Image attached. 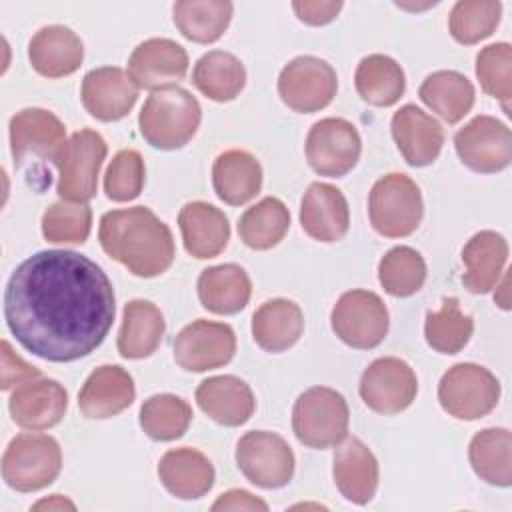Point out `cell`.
Returning <instances> with one entry per match:
<instances>
[{
    "label": "cell",
    "mask_w": 512,
    "mask_h": 512,
    "mask_svg": "<svg viewBox=\"0 0 512 512\" xmlns=\"http://www.w3.org/2000/svg\"><path fill=\"white\" fill-rule=\"evenodd\" d=\"M116 296L106 272L74 250H42L12 272L4 318L22 348L48 362H74L108 336Z\"/></svg>",
    "instance_id": "obj_1"
},
{
    "label": "cell",
    "mask_w": 512,
    "mask_h": 512,
    "mask_svg": "<svg viewBox=\"0 0 512 512\" xmlns=\"http://www.w3.org/2000/svg\"><path fill=\"white\" fill-rule=\"evenodd\" d=\"M102 250L138 278H154L174 262L172 230L146 206L106 212L100 218Z\"/></svg>",
    "instance_id": "obj_2"
},
{
    "label": "cell",
    "mask_w": 512,
    "mask_h": 512,
    "mask_svg": "<svg viewBox=\"0 0 512 512\" xmlns=\"http://www.w3.org/2000/svg\"><path fill=\"white\" fill-rule=\"evenodd\" d=\"M66 126L44 108H24L10 120V152L14 166L36 190L50 186L48 164L58 162L66 146Z\"/></svg>",
    "instance_id": "obj_3"
},
{
    "label": "cell",
    "mask_w": 512,
    "mask_h": 512,
    "mask_svg": "<svg viewBox=\"0 0 512 512\" xmlns=\"http://www.w3.org/2000/svg\"><path fill=\"white\" fill-rule=\"evenodd\" d=\"M202 108L184 88L172 86L152 92L140 114L138 126L142 138L158 150H178L198 132Z\"/></svg>",
    "instance_id": "obj_4"
},
{
    "label": "cell",
    "mask_w": 512,
    "mask_h": 512,
    "mask_svg": "<svg viewBox=\"0 0 512 512\" xmlns=\"http://www.w3.org/2000/svg\"><path fill=\"white\" fill-rule=\"evenodd\" d=\"M346 398L328 386L304 390L292 408V430L300 444L316 450L338 446L348 436Z\"/></svg>",
    "instance_id": "obj_5"
},
{
    "label": "cell",
    "mask_w": 512,
    "mask_h": 512,
    "mask_svg": "<svg viewBox=\"0 0 512 512\" xmlns=\"http://www.w3.org/2000/svg\"><path fill=\"white\" fill-rule=\"evenodd\" d=\"M368 216L372 228L384 238L410 236L424 216L418 184L402 172L378 178L368 196Z\"/></svg>",
    "instance_id": "obj_6"
},
{
    "label": "cell",
    "mask_w": 512,
    "mask_h": 512,
    "mask_svg": "<svg viewBox=\"0 0 512 512\" xmlns=\"http://www.w3.org/2000/svg\"><path fill=\"white\" fill-rule=\"evenodd\" d=\"M62 468V450L48 434L24 432L14 436L2 456V478L18 492H36L50 486Z\"/></svg>",
    "instance_id": "obj_7"
},
{
    "label": "cell",
    "mask_w": 512,
    "mask_h": 512,
    "mask_svg": "<svg viewBox=\"0 0 512 512\" xmlns=\"http://www.w3.org/2000/svg\"><path fill=\"white\" fill-rule=\"evenodd\" d=\"M500 400V382L484 366L460 362L448 368L438 384L442 410L458 420H478L490 414Z\"/></svg>",
    "instance_id": "obj_8"
},
{
    "label": "cell",
    "mask_w": 512,
    "mask_h": 512,
    "mask_svg": "<svg viewBox=\"0 0 512 512\" xmlns=\"http://www.w3.org/2000/svg\"><path fill=\"white\" fill-rule=\"evenodd\" d=\"M330 326L346 346L372 350L384 342L390 328V314L376 292L348 290L336 300Z\"/></svg>",
    "instance_id": "obj_9"
},
{
    "label": "cell",
    "mask_w": 512,
    "mask_h": 512,
    "mask_svg": "<svg viewBox=\"0 0 512 512\" xmlns=\"http://www.w3.org/2000/svg\"><path fill=\"white\" fill-rule=\"evenodd\" d=\"M106 152L108 146L96 130L86 128L74 132L56 162L58 196L66 202L78 204L92 200L96 196L98 176Z\"/></svg>",
    "instance_id": "obj_10"
},
{
    "label": "cell",
    "mask_w": 512,
    "mask_h": 512,
    "mask_svg": "<svg viewBox=\"0 0 512 512\" xmlns=\"http://www.w3.org/2000/svg\"><path fill=\"white\" fill-rule=\"evenodd\" d=\"M234 456L244 478L258 488H282L294 476V452L288 442L274 432H246L238 440Z\"/></svg>",
    "instance_id": "obj_11"
},
{
    "label": "cell",
    "mask_w": 512,
    "mask_h": 512,
    "mask_svg": "<svg viewBox=\"0 0 512 512\" xmlns=\"http://www.w3.org/2000/svg\"><path fill=\"white\" fill-rule=\"evenodd\" d=\"M336 90V70L318 56H296L278 74L280 100L300 114L326 108L334 100Z\"/></svg>",
    "instance_id": "obj_12"
},
{
    "label": "cell",
    "mask_w": 512,
    "mask_h": 512,
    "mask_svg": "<svg viewBox=\"0 0 512 512\" xmlns=\"http://www.w3.org/2000/svg\"><path fill=\"white\" fill-rule=\"evenodd\" d=\"M304 150L306 160L316 174L340 178L358 164L362 138L352 122L328 116L312 124Z\"/></svg>",
    "instance_id": "obj_13"
},
{
    "label": "cell",
    "mask_w": 512,
    "mask_h": 512,
    "mask_svg": "<svg viewBox=\"0 0 512 512\" xmlns=\"http://www.w3.org/2000/svg\"><path fill=\"white\" fill-rule=\"evenodd\" d=\"M362 402L376 414L404 412L418 394V378L412 366L396 356L376 358L360 376Z\"/></svg>",
    "instance_id": "obj_14"
},
{
    "label": "cell",
    "mask_w": 512,
    "mask_h": 512,
    "mask_svg": "<svg viewBox=\"0 0 512 512\" xmlns=\"http://www.w3.org/2000/svg\"><path fill=\"white\" fill-rule=\"evenodd\" d=\"M454 148L470 170L496 174L512 162V132L498 118L480 114L454 134Z\"/></svg>",
    "instance_id": "obj_15"
},
{
    "label": "cell",
    "mask_w": 512,
    "mask_h": 512,
    "mask_svg": "<svg viewBox=\"0 0 512 512\" xmlns=\"http://www.w3.org/2000/svg\"><path fill=\"white\" fill-rule=\"evenodd\" d=\"M174 362L186 372H206L228 364L236 354V334L224 322L198 318L174 338Z\"/></svg>",
    "instance_id": "obj_16"
},
{
    "label": "cell",
    "mask_w": 512,
    "mask_h": 512,
    "mask_svg": "<svg viewBox=\"0 0 512 512\" xmlns=\"http://www.w3.org/2000/svg\"><path fill=\"white\" fill-rule=\"evenodd\" d=\"M126 72L138 90L172 88L186 78L188 54L170 38H150L132 50Z\"/></svg>",
    "instance_id": "obj_17"
},
{
    "label": "cell",
    "mask_w": 512,
    "mask_h": 512,
    "mask_svg": "<svg viewBox=\"0 0 512 512\" xmlns=\"http://www.w3.org/2000/svg\"><path fill=\"white\" fill-rule=\"evenodd\" d=\"M82 106L100 122H116L130 114L138 100V88L128 72L118 66L90 70L80 88Z\"/></svg>",
    "instance_id": "obj_18"
},
{
    "label": "cell",
    "mask_w": 512,
    "mask_h": 512,
    "mask_svg": "<svg viewBox=\"0 0 512 512\" xmlns=\"http://www.w3.org/2000/svg\"><path fill=\"white\" fill-rule=\"evenodd\" d=\"M68 408V392L58 380L34 378L12 392L8 410L12 420L24 430H48L56 426Z\"/></svg>",
    "instance_id": "obj_19"
},
{
    "label": "cell",
    "mask_w": 512,
    "mask_h": 512,
    "mask_svg": "<svg viewBox=\"0 0 512 512\" xmlns=\"http://www.w3.org/2000/svg\"><path fill=\"white\" fill-rule=\"evenodd\" d=\"M390 130L402 158L410 166H430L442 152L444 128L416 104H404L396 110Z\"/></svg>",
    "instance_id": "obj_20"
},
{
    "label": "cell",
    "mask_w": 512,
    "mask_h": 512,
    "mask_svg": "<svg viewBox=\"0 0 512 512\" xmlns=\"http://www.w3.org/2000/svg\"><path fill=\"white\" fill-rule=\"evenodd\" d=\"M300 226L318 242H338L350 228L346 196L332 184L312 182L300 202Z\"/></svg>",
    "instance_id": "obj_21"
},
{
    "label": "cell",
    "mask_w": 512,
    "mask_h": 512,
    "mask_svg": "<svg viewBox=\"0 0 512 512\" xmlns=\"http://www.w3.org/2000/svg\"><path fill=\"white\" fill-rule=\"evenodd\" d=\"M136 396L134 378L118 364H104L90 372L78 392V408L90 420H106L124 412Z\"/></svg>",
    "instance_id": "obj_22"
},
{
    "label": "cell",
    "mask_w": 512,
    "mask_h": 512,
    "mask_svg": "<svg viewBox=\"0 0 512 512\" xmlns=\"http://www.w3.org/2000/svg\"><path fill=\"white\" fill-rule=\"evenodd\" d=\"M196 404L210 420L228 428L246 424L256 410L252 388L232 374L202 380L196 388Z\"/></svg>",
    "instance_id": "obj_23"
},
{
    "label": "cell",
    "mask_w": 512,
    "mask_h": 512,
    "mask_svg": "<svg viewBox=\"0 0 512 512\" xmlns=\"http://www.w3.org/2000/svg\"><path fill=\"white\" fill-rule=\"evenodd\" d=\"M334 484L340 494L358 506L368 504L378 488V460L356 436H346L334 452Z\"/></svg>",
    "instance_id": "obj_24"
},
{
    "label": "cell",
    "mask_w": 512,
    "mask_h": 512,
    "mask_svg": "<svg viewBox=\"0 0 512 512\" xmlns=\"http://www.w3.org/2000/svg\"><path fill=\"white\" fill-rule=\"evenodd\" d=\"M28 60L44 78H64L74 74L84 60L80 36L62 24L40 28L28 44Z\"/></svg>",
    "instance_id": "obj_25"
},
{
    "label": "cell",
    "mask_w": 512,
    "mask_h": 512,
    "mask_svg": "<svg viewBox=\"0 0 512 512\" xmlns=\"http://www.w3.org/2000/svg\"><path fill=\"white\" fill-rule=\"evenodd\" d=\"M178 226L184 242V250L198 258L218 256L230 240V224L226 214L202 200L188 202L180 208Z\"/></svg>",
    "instance_id": "obj_26"
},
{
    "label": "cell",
    "mask_w": 512,
    "mask_h": 512,
    "mask_svg": "<svg viewBox=\"0 0 512 512\" xmlns=\"http://www.w3.org/2000/svg\"><path fill=\"white\" fill-rule=\"evenodd\" d=\"M162 486L180 500H196L214 486V466L206 454L196 448H172L158 462Z\"/></svg>",
    "instance_id": "obj_27"
},
{
    "label": "cell",
    "mask_w": 512,
    "mask_h": 512,
    "mask_svg": "<svg viewBox=\"0 0 512 512\" xmlns=\"http://www.w3.org/2000/svg\"><path fill=\"white\" fill-rule=\"evenodd\" d=\"M462 262L466 266L462 274L464 288L472 294H486L506 272L508 242L494 230H480L464 244Z\"/></svg>",
    "instance_id": "obj_28"
},
{
    "label": "cell",
    "mask_w": 512,
    "mask_h": 512,
    "mask_svg": "<svg viewBox=\"0 0 512 512\" xmlns=\"http://www.w3.org/2000/svg\"><path fill=\"white\" fill-rule=\"evenodd\" d=\"M212 186L222 202L242 206L260 192L262 166L258 158L246 150H224L212 164Z\"/></svg>",
    "instance_id": "obj_29"
},
{
    "label": "cell",
    "mask_w": 512,
    "mask_h": 512,
    "mask_svg": "<svg viewBox=\"0 0 512 512\" xmlns=\"http://www.w3.org/2000/svg\"><path fill=\"white\" fill-rule=\"evenodd\" d=\"M254 342L272 354L292 348L304 332V314L294 300L272 298L252 314Z\"/></svg>",
    "instance_id": "obj_30"
},
{
    "label": "cell",
    "mask_w": 512,
    "mask_h": 512,
    "mask_svg": "<svg viewBox=\"0 0 512 512\" xmlns=\"http://www.w3.org/2000/svg\"><path fill=\"white\" fill-rule=\"evenodd\" d=\"M200 304L214 314L230 316L246 308L252 296V282L246 270L238 264H218L198 276Z\"/></svg>",
    "instance_id": "obj_31"
},
{
    "label": "cell",
    "mask_w": 512,
    "mask_h": 512,
    "mask_svg": "<svg viewBox=\"0 0 512 512\" xmlns=\"http://www.w3.org/2000/svg\"><path fill=\"white\" fill-rule=\"evenodd\" d=\"M166 330L160 308L150 300H130L122 312V326L118 332V352L122 358L140 360L156 352Z\"/></svg>",
    "instance_id": "obj_32"
},
{
    "label": "cell",
    "mask_w": 512,
    "mask_h": 512,
    "mask_svg": "<svg viewBox=\"0 0 512 512\" xmlns=\"http://www.w3.org/2000/svg\"><path fill=\"white\" fill-rule=\"evenodd\" d=\"M418 96L448 124L460 122L476 100L474 84L456 70H436L428 74L418 88Z\"/></svg>",
    "instance_id": "obj_33"
},
{
    "label": "cell",
    "mask_w": 512,
    "mask_h": 512,
    "mask_svg": "<svg viewBox=\"0 0 512 512\" xmlns=\"http://www.w3.org/2000/svg\"><path fill=\"white\" fill-rule=\"evenodd\" d=\"M354 86L366 104L388 108L402 98L406 76L394 58L386 54H368L356 66Z\"/></svg>",
    "instance_id": "obj_34"
},
{
    "label": "cell",
    "mask_w": 512,
    "mask_h": 512,
    "mask_svg": "<svg viewBox=\"0 0 512 512\" xmlns=\"http://www.w3.org/2000/svg\"><path fill=\"white\" fill-rule=\"evenodd\" d=\"M192 84L214 102H230L246 86V68L234 54L210 50L194 64Z\"/></svg>",
    "instance_id": "obj_35"
},
{
    "label": "cell",
    "mask_w": 512,
    "mask_h": 512,
    "mask_svg": "<svg viewBox=\"0 0 512 512\" xmlns=\"http://www.w3.org/2000/svg\"><path fill=\"white\" fill-rule=\"evenodd\" d=\"M470 466L476 476L492 486L512 484V434L508 428H484L468 446Z\"/></svg>",
    "instance_id": "obj_36"
},
{
    "label": "cell",
    "mask_w": 512,
    "mask_h": 512,
    "mask_svg": "<svg viewBox=\"0 0 512 512\" xmlns=\"http://www.w3.org/2000/svg\"><path fill=\"white\" fill-rule=\"evenodd\" d=\"M234 6L228 0H180L172 6V20L180 34L198 44H212L230 26Z\"/></svg>",
    "instance_id": "obj_37"
},
{
    "label": "cell",
    "mask_w": 512,
    "mask_h": 512,
    "mask_svg": "<svg viewBox=\"0 0 512 512\" xmlns=\"http://www.w3.org/2000/svg\"><path fill=\"white\" fill-rule=\"evenodd\" d=\"M290 228V212L280 198L266 196L250 206L238 220L240 240L252 250L278 246Z\"/></svg>",
    "instance_id": "obj_38"
},
{
    "label": "cell",
    "mask_w": 512,
    "mask_h": 512,
    "mask_svg": "<svg viewBox=\"0 0 512 512\" xmlns=\"http://www.w3.org/2000/svg\"><path fill=\"white\" fill-rule=\"evenodd\" d=\"M140 428L156 442H170L188 430L192 422L190 404L174 394H154L140 406Z\"/></svg>",
    "instance_id": "obj_39"
},
{
    "label": "cell",
    "mask_w": 512,
    "mask_h": 512,
    "mask_svg": "<svg viewBox=\"0 0 512 512\" xmlns=\"http://www.w3.org/2000/svg\"><path fill=\"white\" fill-rule=\"evenodd\" d=\"M474 320L464 314L458 298H444L442 306L426 314L424 338L440 354H458L472 338Z\"/></svg>",
    "instance_id": "obj_40"
},
{
    "label": "cell",
    "mask_w": 512,
    "mask_h": 512,
    "mask_svg": "<svg viewBox=\"0 0 512 512\" xmlns=\"http://www.w3.org/2000/svg\"><path fill=\"white\" fill-rule=\"evenodd\" d=\"M378 280L386 294L408 298L424 286L426 262L414 248L394 246L378 262Z\"/></svg>",
    "instance_id": "obj_41"
},
{
    "label": "cell",
    "mask_w": 512,
    "mask_h": 512,
    "mask_svg": "<svg viewBox=\"0 0 512 512\" xmlns=\"http://www.w3.org/2000/svg\"><path fill=\"white\" fill-rule=\"evenodd\" d=\"M500 16L502 4L498 0H460L450 10L448 30L456 42L472 46L496 30Z\"/></svg>",
    "instance_id": "obj_42"
},
{
    "label": "cell",
    "mask_w": 512,
    "mask_h": 512,
    "mask_svg": "<svg viewBox=\"0 0 512 512\" xmlns=\"http://www.w3.org/2000/svg\"><path fill=\"white\" fill-rule=\"evenodd\" d=\"M476 78L482 90L496 98L504 112L510 116L512 98V46L508 42H496L482 48L476 56Z\"/></svg>",
    "instance_id": "obj_43"
},
{
    "label": "cell",
    "mask_w": 512,
    "mask_h": 512,
    "mask_svg": "<svg viewBox=\"0 0 512 512\" xmlns=\"http://www.w3.org/2000/svg\"><path fill=\"white\" fill-rule=\"evenodd\" d=\"M92 228L88 204L54 202L42 216V236L52 244H82Z\"/></svg>",
    "instance_id": "obj_44"
},
{
    "label": "cell",
    "mask_w": 512,
    "mask_h": 512,
    "mask_svg": "<svg viewBox=\"0 0 512 512\" xmlns=\"http://www.w3.org/2000/svg\"><path fill=\"white\" fill-rule=\"evenodd\" d=\"M146 180V166L138 150H120L106 168L104 192L114 202H130L140 196Z\"/></svg>",
    "instance_id": "obj_45"
},
{
    "label": "cell",
    "mask_w": 512,
    "mask_h": 512,
    "mask_svg": "<svg viewBox=\"0 0 512 512\" xmlns=\"http://www.w3.org/2000/svg\"><path fill=\"white\" fill-rule=\"evenodd\" d=\"M42 372L36 366L26 364L10 346L8 340H2V390H10L12 386H20L28 380L40 378Z\"/></svg>",
    "instance_id": "obj_46"
},
{
    "label": "cell",
    "mask_w": 512,
    "mask_h": 512,
    "mask_svg": "<svg viewBox=\"0 0 512 512\" xmlns=\"http://www.w3.org/2000/svg\"><path fill=\"white\" fill-rule=\"evenodd\" d=\"M342 2L340 0H304V2H292V10L298 16L300 22L310 24V26H324L328 22H332L340 10H342Z\"/></svg>",
    "instance_id": "obj_47"
},
{
    "label": "cell",
    "mask_w": 512,
    "mask_h": 512,
    "mask_svg": "<svg viewBox=\"0 0 512 512\" xmlns=\"http://www.w3.org/2000/svg\"><path fill=\"white\" fill-rule=\"evenodd\" d=\"M210 508L214 512L216 510H254V512H266L268 504L262 498L250 494L248 490L232 488V490L220 494Z\"/></svg>",
    "instance_id": "obj_48"
},
{
    "label": "cell",
    "mask_w": 512,
    "mask_h": 512,
    "mask_svg": "<svg viewBox=\"0 0 512 512\" xmlns=\"http://www.w3.org/2000/svg\"><path fill=\"white\" fill-rule=\"evenodd\" d=\"M32 508H34V510H42V508H48V510H64V508H68V510H74L76 506H74V502H70V500L64 498V496L52 494L50 498L36 502Z\"/></svg>",
    "instance_id": "obj_49"
},
{
    "label": "cell",
    "mask_w": 512,
    "mask_h": 512,
    "mask_svg": "<svg viewBox=\"0 0 512 512\" xmlns=\"http://www.w3.org/2000/svg\"><path fill=\"white\" fill-rule=\"evenodd\" d=\"M498 290H500V294H494V300H496V304L502 310H508L510 308V300H508V274L506 272H504V278H502V284L498 286Z\"/></svg>",
    "instance_id": "obj_50"
}]
</instances>
